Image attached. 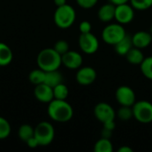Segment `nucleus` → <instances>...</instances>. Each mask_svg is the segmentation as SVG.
Here are the masks:
<instances>
[{
    "instance_id": "0eeeda50",
    "label": "nucleus",
    "mask_w": 152,
    "mask_h": 152,
    "mask_svg": "<svg viewBox=\"0 0 152 152\" xmlns=\"http://www.w3.org/2000/svg\"><path fill=\"white\" fill-rule=\"evenodd\" d=\"M99 40L92 33L80 34L78 38V45L81 51L86 54H94L99 49Z\"/></svg>"
},
{
    "instance_id": "393cba45",
    "label": "nucleus",
    "mask_w": 152,
    "mask_h": 152,
    "mask_svg": "<svg viewBox=\"0 0 152 152\" xmlns=\"http://www.w3.org/2000/svg\"><path fill=\"white\" fill-rule=\"evenodd\" d=\"M11 134V125L8 120L3 117H0V140L8 138Z\"/></svg>"
},
{
    "instance_id": "f3484780",
    "label": "nucleus",
    "mask_w": 152,
    "mask_h": 152,
    "mask_svg": "<svg viewBox=\"0 0 152 152\" xmlns=\"http://www.w3.org/2000/svg\"><path fill=\"white\" fill-rule=\"evenodd\" d=\"M13 59L12 49L6 44L0 42V67L9 65Z\"/></svg>"
},
{
    "instance_id": "a211bd4d",
    "label": "nucleus",
    "mask_w": 152,
    "mask_h": 152,
    "mask_svg": "<svg viewBox=\"0 0 152 152\" xmlns=\"http://www.w3.org/2000/svg\"><path fill=\"white\" fill-rule=\"evenodd\" d=\"M62 81H63V77L58 69L45 72V77L44 83L48 85L49 86L53 88L57 85L62 83Z\"/></svg>"
},
{
    "instance_id": "4468645a",
    "label": "nucleus",
    "mask_w": 152,
    "mask_h": 152,
    "mask_svg": "<svg viewBox=\"0 0 152 152\" xmlns=\"http://www.w3.org/2000/svg\"><path fill=\"white\" fill-rule=\"evenodd\" d=\"M133 45L139 49H143L148 47L152 42V35L151 32L140 30L135 32L132 36Z\"/></svg>"
},
{
    "instance_id": "412c9836",
    "label": "nucleus",
    "mask_w": 152,
    "mask_h": 152,
    "mask_svg": "<svg viewBox=\"0 0 152 152\" xmlns=\"http://www.w3.org/2000/svg\"><path fill=\"white\" fill-rule=\"evenodd\" d=\"M94 152H112L113 151V145L110 142V139L101 138L98 140L94 147Z\"/></svg>"
},
{
    "instance_id": "2eb2a0df",
    "label": "nucleus",
    "mask_w": 152,
    "mask_h": 152,
    "mask_svg": "<svg viewBox=\"0 0 152 152\" xmlns=\"http://www.w3.org/2000/svg\"><path fill=\"white\" fill-rule=\"evenodd\" d=\"M115 10L116 5L112 3L105 4L102 5L98 11V18L102 22H110L115 19Z\"/></svg>"
},
{
    "instance_id": "a878e982",
    "label": "nucleus",
    "mask_w": 152,
    "mask_h": 152,
    "mask_svg": "<svg viewBox=\"0 0 152 152\" xmlns=\"http://www.w3.org/2000/svg\"><path fill=\"white\" fill-rule=\"evenodd\" d=\"M117 116H118V118L120 120H122V121H127V120L131 119L132 118H134L132 107L121 106L120 109L118 110Z\"/></svg>"
},
{
    "instance_id": "20e7f679",
    "label": "nucleus",
    "mask_w": 152,
    "mask_h": 152,
    "mask_svg": "<svg viewBox=\"0 0 152 152\" xmlns=\"http://www.w3.org/2000/svg\"><path fill=\"white\" fill-rule=\"evenodd\" d=\"M34 136L38 141L40 146H48L54 139V127L51 123L47 121H42L36 126Z\"/></svg>"
},
{
    "instance_id": "f704fd0d",
    "label": "nucleus",
    "mask_w": 152,
    "mask_h": 152,
    "mask_svg": "<svg viewBox=\"0 0 152 152\" xmlns=\"http://www.w3.org/2000/svg\"><path fill=\"white\" fill-rule=\"evenodd\" d=\"M118 152H133V149L128 147V146H122L120 147L118 150Z\"/></svg>"
},
{
    "instance_id": "7c9ffc66",
    "label": "nucleus",
    "mask_w": 152,
    "mask_h": 152,
    "mask_svg": "<svg viewBox=\"0 0 152 152\" xmlns=\"http://www.w3.org/2000/svg\"><path fill=\"white\" fill-rule=\"evenodd\" d=\"M26 144H27L28 147L30 148V149H36V148H37L38 146H40L38 141L37 140V138H36L35 136H33V137H31L30 139H28V140L26 142Z\"/></svg>"
},
{
    "instance_id": "e433bc0d",
    "label": "nucleus",
    "mask_w": 152,
    "mask_h": 152,
    "mask_svg": "<svg viewBox=\"0 0 152 152\" xmlns=\"http://www.w3.org/2000/svg\"><path fill=\"white\" fill-rule=\"evenodd\" d=\"M151 35H152V24H151Z\"/></svg>"
},
{
    "instance_id": "9b49d317",
    "label": "nucleus",
    "mask_w": 152,
    "mask_h": 152,
    "mask_svg": "<svg viewBox=\"0 0 152 152\" xmlns=\"http://www.w3.org/2000/svg\"><path fill=\"white\" fill-rule=\"evenodd\" d=\"M97 77L96 70L92 67H80L76 74V80L81 86H89L93 84Z\"/></svg>"
},
{
    "instance_id": "1a4fd4ad",
    "label": "nucleus",
    "mask_w": 152,
    "mask_h": 152,
    "mask_svg": "<svg viewBox=\"0 0 152 152\" xmlns=\"http://www.w3.org/2000/svg\"><path fill=\"white\" fill-rule=\"evenodd\" d=\"M115 96H116L117 102L121 106L132 107L136 102L134 91L130 86H119L116 91Z\"/></svg>"
},
{
    "instance_id": "ddd939ff",
    "label": "nucleus",
    "mask_w": 152,
    "mask_h": 152,
    "mask_svg": "<svg viewBox=\"0 0 152 152\" xmlns=\"http://www.w3.org/2000/svg\"><path fill=\"white\" fill-rule=\"evenodd\" d=\"M34 95L38 102L43 103H49L54 99L53 87L45 83L39 84L35 86Z\"/></svg>"
},
{
    "instance_id": "473e14b6",
    "label": "nucleus",
    "mask_w": 152,
    "mask_h": 152,
    "mask_svg": "<svg viewBox=\"0 0 152 152\" xmlns=\"http://www.w3.org/2000/svg\"><path fill=\"white\" fill-rule=\"evenodd\" d=\"M112 133L113 131H110V130H108V129H105L102 127V138H106V139H110L111 136H112Z\"/></svg>"
},
{
    "instance_id": "c85d7f7f",
    "label": "nucleus",
    "mask_w": 152,
    "mask_h": 152,
    "mask_svg": "<svg viewBox=\"0 0 152 152\" xmlns=\"http://www.w3.org/2000/svg\"><path fill=\"white\" fill-rule=\"evenodd\" d=\"M77 4L84 9L93 8L98 2V0H76Z\"/></svg>"
},
{
    "instance_id": "39448f33",
    "label": "nucleus",
    "mask_w": 152,
    "mask_h": 152,
    "mask_svg": "<svg viewBox=\"0 0 152 152\" xmlns=\"http://www.w3.org/2000/svg\"><path fill=\"white\" fill-rule=\"evenodd\" d=\"M126 35L124 26L120 23H114L107 25L102 32V37L103 41L110 45H115Z\"/></svg>"
},
{
    "instance_id": "f03ea898",
    "label": "nucleus",
    "mask_w": 152,
    "mask_h": 152,
    "mask_svg": "<svg viewBox=\"0 0 152 152\" xmlns=\"http://www.w3.org/2000/svg\"><path fill=\"white\" fill-rule=\"evenodd\" d=\"M37 63L39 69L44 71L59 69L61 64V55L53 48H45L41 50L37 57Z\"/></svg>"
},
{
    "instance_id": "f257e3e1",
    "label": "nucleus",
    "mask_w": 152,
    "mask_h": 152,
    "mask_svg": "<svg viewBox=\"0 0 152 152\" xmlns=\"http://www.w3.org/2000/svg\"><path fill=\"white\" fill-rule=\"evenodd\" d=\"M72 106L66 100L53 99L48 103L47 114L55 122L64 123L69 121L73 117Z\"/></svg>"
},
{
    "instance_id": "6ab92c4d",
    "label": "nucleus",
    "mask_w": 152,
    "mask_h": 152,
    "mask_svg": "<svg viewBox=\"0 0 152 152\" xmlns=\"http://www.w3.org/2000/svg\"><path fill=\"white\" fill-rule=\"evenodd\" d=\"M126 57L127 61L134 65H141V63L143 61L145 58L142 52V49H139L134 46L126 53Z\"/></svg>"
},
{
    "instance_id": "b1692460",
    "label": "nucleus",
    "mask_w": 152,
    "mask_h": 152,
    "mask_svg": "<svg viewBox=\"0 0 152 152\" xmlns=\"http://www.w3.org/2000/svg\"><path fill=\"white\" fill-rule=\"evenodd\" d=\"M141 71L145 77L152 80V56L144 58L141 63Z\"/></svg>"
},
{
    "instance_id": "72a5a7b5",
    "label": "nucleus",
    "mask_w": 152,
    "mask_h": 152,
    "mask_svg": "<svg viewBox=\"0 0 152 152\" xmlns=\"http://www.w3.org/2000/svg\"><path fill=\"white\" fill-rule=\"evenodd\" d=\"M110 2L112 3V4H115V5H118V4L128 3V2H130V0H110Z\"/></svg>"
},
{
    "instance_id": "2f4dec72",
    "label": "nucleus",
    "mask_w": 152,
    "mask_h": 152,
    "mask_svg": "<svg viewBox=\"0 0 152 152\" xmlns=\"http://www.w3.org/2000/svg\"><path fill=\"white\" fill-rule=\"evenodd\" d=\"M103 128L110 130V131H114V129L116 128V124H115V120H110L108 122L103 123Z\"/></svg>"
},
{
    "instance_id": "5701e85b",
    "label": "nucleus",
    "mask_w": 152,
    "mask_h": 152,
    "mask_svg": "<svg viewBox=\"0 0 152 152\" xmlns=\"http://www.w3.org/2000/svg\"><path fill=\"white\" fill-rule=\"evenodd\" d=\"M53 89V97H54V99L66 100L68 98V96H69V88L65 84L61 83V84L57 85L56 86H54Z\"/></svg>"
},
{
    "instance_id": "6e6552de",
    "label": "nucleus",
    "mask_w": 152,
    "mask_h": 152,
    "mask_svg": "<svg viewBox=\"0 0 152 152\" xmlns=\"http://www.w3.org/2000/svg\"><path fill=\"white\" fill-rule=\"evenodd\" d=\"M134 18V9L128 3L116 5L115 20L122 25L130 23Z\"/></svg>"
},
{
    "instance_id": "cd10ccee",
    "label": "nucleus",
    "mask_w": 152,
    "mask_h": 152,
    "mask_svg": "<svg viewBox=\"0 0 152 152\" xmlns=\"http://www.w3.org/2000/svg\"><path fill=\"white\" fill-rule=\"evenodd\" d=\"M58 53H60L61 55L64 54L65 53H67L69 50V43L66 41V40H58L53 47Z\"/></svg>"
},
{
    "instance_id": "f8f14e48",
    "label": "nucleus",
    "mask_w": 152,
    "mask_h": 152,
    "mask_svg": "<svg viewBox=\"0 0 152 152\" xmlns=\"http://www.w3.org/2000/svg\"><path fill=\"white\" fill-rule=\"evenodd\" d=\"M61 64L69 69H78L83 64V57L79 53L69 50L61 55Z\"/></svg>"
},
{
    "instance_id": "aec40b11",
    "label": "nucleus",
    "mask_w": 152,
    "mask_h": 152,
    "mask_svg": "<svg viewBox=\"0 0 152 152\" xmlns=\"http://www.w3.org/2000/svg\"><path fill=\"white\" fill-rule=\"evenodd\" d=\"M35 128H33L28 124H23L21 125L18 129V137L22 142H26L28 139L34 136Z\"/></svg>"
},
{
    "instance_id": "bb28decb",
    "label": "nucleus",
    "mask_w": 152,
    "mask_h": 152,
    "mask_svg": "<svg viewBox=\"0 0 152 152\" xmlns=\"http://www.w3.org/2000/svg\"><path fill=\"white\" fill-rule=\"evenodd\" d=\"M130 4L134 10L144 11L152 6V0H130Z\"/></svg>"
},
{
    "instance_id": "7ed1b4c3",
    "label": "nucleus",
    "mask_w": 152,
    "mask_h": 152,
    "mask_svg": "<svg viewBox=\"0 0 152 152\" xmlns=\"http://www.w3.org/2000/svg\"><path fill=\"white\" fill-rule=\"evenodd\" d=\"M76 11L75 9L66 4L61 6H58L53 14V20L55 25L60 28H70L76 20Z\"/></svg>"
},
{
    "instance_id": "9d476101",
    "label": "nucleus",
    "mask_w": 152,
    "mask_h": 152,
    "mask_svg": "<svg viewBox=\"0 0 152 152\" xmlns=\"http://www.w3.org/2000/svg\"><path fill=\"white\" fill-rule=\"evenodd\" d=\"M94 113L95 118L102 124L110 120H115L116 112L114 109L107 102H99L95 105Z\"/></svg>"
},
{
    "instance_id": "c756f323",
    "label": "nucleus",
    "mask_w": 152,
    "mask_h": 152,
    "mask_svg": "<svg viewBox=\"0 0 152 152\" xmlns=\"http://www.w3.org/2000/svg\"><path fill=\"white\" fill-rule=\"evenodd\" d=\"M78 28H79L80 34H83V33H89V32H91V30H92V25H91V23H90L88 20H83V21L80 22Z\"/></svg>"
},
{
    "instance_id": "4be33fe9",
    "label": "nucleus",
    "mask_w": 152,
    "mask_h": 152,
    "mask_svg": "<svg viewBox=\"0 0 152 152\" xmlns=\"http://www.w3.org/2000/svg\"><path fill=\"white\" fill-rule=\"evenodd\" d=\"M45 77V71H44L39 68L37 69H33L28 75V80L34 86H37L39 84L44 83Z\"/></svg>"
},
{
    "instance_id": "c9c22d12",
    "label": "nucleus",
    "mask_w": 152,
    "mask_h": 152,
    "mask_svg": "<svg viewBox=\"0 0 152 152\" xmlns=\"http://www.w3.org/2000/svg\"><path fill=\"white\" fill-rule=\"evenodd\" d=\"M54 4L58 7V6H61L67 4V0H53Z\"/></svg>"
},
{
    "instance_id": "423d86ee",
    "label": "nucleus",
    "mask_w": 152,
    "mask_h": 152,
    "mask_svg": "<svg viewBox=\"0 0 152 152\" xmlns=\"http://www.w3.org/2000/svg\"><path fill=\"white\" fill-rule=\"evenodd\" d=\"M134 118L142 124L152 122V103L148 101H138L132 106Z\"/></svg>"
},
{
    "instance_id": "dca6fc26",
    "label": "nucleus",
    "mask_w": 152,
    "mask_h": 152,
    "mask_svg": "<svg viewBox=\"0 0 152 152\" xmlns=\"http://www.w3.org/2000/svg\"><path fill=\"white\" fill-rule=\"evenodd\" d=\"M115 51L118 54L121 56H126V53L134 47L133 41H132V36L126 35L118 43H117L115 45Z\"/></svg>"
}]
</instances>
